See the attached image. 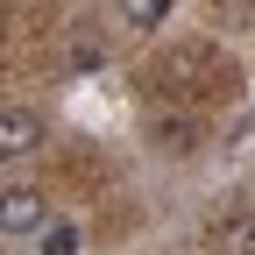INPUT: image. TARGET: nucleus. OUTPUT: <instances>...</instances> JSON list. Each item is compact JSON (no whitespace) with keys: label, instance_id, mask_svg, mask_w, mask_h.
<instances>
[{"label":"nucleus","instance_id":"obj_1","mask_svg":"<svg viewBox=\"0 0 255 255\" xmlns=\"http://www.w3.org/2000/svg\"><path fill=\"white\" fill-rule=\"evenodd\" d=\"M43 227H50V191L0 184V234H43Z\"/></svg>","mask_w":255,"mask_h":255},{"label":"nucleus","instance_id":"obj_2","mask_svg":"<svg viewBox=\"0 0 255 255\" xmlns=\"http://www.w3.org/2000/svg\"><path fill=\"white\" fill-rule=\"evenodd\" d=\"M43 142H50L43 114H28V107H0V163H21V156H36Z\"/></svg>","mask_w":255,"mask_h":255},{"label":"nucleus","instance_id":"obj_3","mask_svg":"<svg viewBox=\"0 0 255 255\" xmlns=\"http://www.w3.org/2000/svg\"><path fill=\"white\" fill-rule=\"evenodd\" d=\"M177 0H121V21L128 28H156V21H170Z\"/></svg>","mask_w":255,"mask_h":255},{"label":"nucleus","instance_id":"obj_4","mask_svg":"<svg viewBox=\"0 0 255 255\" xmlns=\"http://www.w3.org/2000/svg\"><path fill=\"white\" fill-rule=\"evenodd\" d=\"M156 149H170V156H191V128H184V121H163V128H156Z\"/></svg>","mask_w":255,"mask_h":255},{"label":"nucleus","instance_id":"obj_5","mask_svg":"<svg viewBox=\"0 0 255 255\" xmlns=\"http://www.w3.org/2000/svg\"><path fill=\"white\" fill-rule=\"evenodd\" d=\"M78 248V227H43V255H71Z\"/></svg>","mask_w":255,"mask_h":255}]
</instances>
